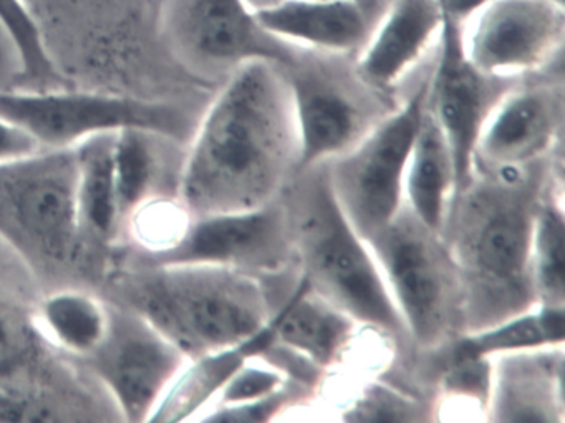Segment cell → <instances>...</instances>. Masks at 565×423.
Wrapping results in <instances>:
<instances>
[{"label": "cell", "mask_w": 565, "mask_h": 423, "mask_svg": "<svg viewBox=\"0 0 565 423\" xmlns=\"http://www.w3.org/2000/svg\"><path fill=\"white\" fill-rule=\"evenodd\" d=\"M555 154L524 168L472 171L452 198L441 234L458 269L462 334L489 329L539 306L532 233L542 198L562 181Z\"/></svg>", "instance_id": "cell-2"}, {"label": "cell", "mask_w": 565, "mask_h": 423, "mask_svg": "<svg viewBox=\"0 0 565 423\" xmlns=\"http://www.w3.org/2000/svg\"><path fill=\"white\" fill-rule=\"evenodd\" d=\"M39 353V327L24 309L0 296V390L24 376Z\"/></svg>", "instance_id": "cell-29"}, {"label": "cell", "mask_w": 565, "mask_h": 423, "mask_svg": "<svg viewBox=\"0 0 565 423\" xmlns=\"http://www.w3.org/2000/svg\"><path fill=\"white\" fill-rule=\"evenodd\" d=\"M352 2H355V4L372 19L379 15L376 12H379L380 6H382V0H352Z\"/></svg>", "instance_id": "cell-35"}, {"label": "cell", "mask_w": 565, "mask_h": 423, "mask_svg": "<svg viewBox=\"0 0 565 423\" xmlns=\"http://www.w3.org/2000/svg\"><path fill=\"white\" fill-rule=\"evenodd\" d=\"M42 151L41 145L18 125L0 117V163L21 160Z\"/></svg>", "instance_id": "cell-33"}, {"label": "cell", "mask_w": 565, "mask_h": 423, "mask_svg": "<svg viewBox=\"0 0 565 423\" xmlns=\"http://www.w3.org/2000/svg\"><path fill=\"white\" fill-rule=\"evenodd\" d=\"M441 24L439 0H393L356 57V71L379 91H392L418 64Z\"/></svg>", "instance_id": "cell-17"}, {"label": "cell", "mask_w": 565, "mask_h": 423, "mask_svg": "<svg viewBox=\"0 0 565 423\" xmlns=\"http://www.w3.org/2000/svg\"><path fill=\"white\" fill-rule=\"evenodd\" d=\"M438 38V61L429 77L426 105L451 151L455 198L471 181L476 144L486 121L518 82L479 71L466 55L462 24L445 11Z\"/></svg>", "instance_id": "cell-12"}, {"label": "cell", "mask_w": 565, "mask_h": 423, "mask_svg": "<svg viewBox=\"0 0 565 423\" xmlns=\"http://www.w3.org/2000/svg\"><path fill=\"white\" fill-rule=\"evenodd\" d=\"M366 244L402 314L412 356L461 336V284L441 231L423 223L405 203Z\"/></svg>", "instance_id": "cell-5"}, {"label": "cell", "mask_w": 565, "mask_h": 423, "mask_svg": "<svg viewBox=\"0 0 565 423\" xmlns=\"http://www.w3.org/2000/svg\"><path fill=\"white\" fill-rule=\"evenodd\" d=\"M564 92L555 85H515L486 121L472 171L537 163L561 150Z\"/></svg>", "instance_id": "cell-15"}, {"label": "cell", "mask_w": 565, "mask_h": 423, "mask_svg": "<svg viewBox=\"0 0 565 423\" xmlns=\"http://www.w3.org/2000/svg\"><path fill=\"white\" fill-rule=\"evenodd\" d=\"M256 19L280 41L339 55L360 54L376 25L352 0H282Z\"/></svg>", "instance_id": "cell-18"}, {"label": "cell", "mask_w": 565, "mask_h": 423, "mask_svg": "<svg viewBox=\"0 0 565 423\" xmlns=\"http://www.w3.org/2000/svg\"><path fill=\"white\" fill-rule=\"evenodd\" d=\"M309 383L300 382L296 379H287L280 389L269 395L260 399L250 400V402L230 403V405H220L210 415L203 416L204 422L214 423H253L270 422L276 419L277 413L292 406L299 400L312 395Z\"/></svg>", "instance_id": "cell-30"}, {"label": "cell", "mask_w": 565, "mask_h": 423, "mask_svg": "<svg viewBox=\"0 0 565 423\" xmlns=\"http://www.w3.org/2000/svg\"><path fill=\"white\" fill-rule=\"evenodd\" d=\"M286 380L287 377L276 367L260 369V367L249 366V362L244 363L221 390L220 405L250 402V400L269 395L280 389Z\"/></svg>", "instance_id": "cell-32"}, {"label": "cell", "mask_w": 565, "mask_h": 423, "mask_svg": "<svg viewBox=\"0 0 565 423\" xmlns=\"http://www.w3.org/2000/svg\"><path fill=\"white\" fill-rule=\"evenodd\" d=\"M153 137L157 135L137 128H128L115 135V181L121 221L130 218L145 201H148L157 171L151 144Z\"/></svg>", "instance_id": "cell-26"}, {"label": "cell", "mask_w": 565, "mask_h": 423, "mask_svg": "<svg viewBox=\"0 0 565 423\" xmlns=\"http://www.w3.org/2000/svg\"><path fill=\"white\" fill-rule=\"evenodd\" d=\"M131 309L150 320L188 359L230 349L273 317L269 281L207 264H163L135 279Z\"/></svg>", "instance_id": "cell-4"}, {"label": "cell", "mask_w": 565, "mask_h": 423, "mask_svg": "<svg viewBox=\"0 0 565 423\" xmlns=\"http://www.w3.org/2000/svg\"><path fill=\"white\" fill-rule=\"evenodd\" d=\"M532 277L542 306L565 307V220L562 181L545 191L532 233Z\"/></svg>", "instance_id": "cell-24"}, {"label": "cell", "mask_w": 565, "mask_h": 423, "mask_svg": "<svg viewBox=\"0 0 565 423\" xmlns=\"http://www.w3.org/2000/svg\"><path fill=\"white\" fill-rule=\"evenodd\" d=\"M74 148L0 163V237L35 267L71 263L82 226Z\"/></svg>", "instance_id": "cell-6"}, {"label": "cell", "mask_w": 565, "mask_h": 423, "mask_svg": "<svg viewBox=\"0 0 565 423\" xmlns=\"http://www.w3.org/2000/svg\"><path fill=\"white\" fill-rule=\"evenodd\" d=\"M564 340L565 307L542 304L489 329L456 337L458 346L476 357L564 347Z\"/></svg>", "instance_id": "cell-23"}, {"label": "cell", "mask_w": 565, "mask_h": 423, "mask_svg": "<svg viewBox=\"0 0 565 423\" xmlns=\"http://www.w3.org/2000/svg\"><path fill=\"white\" fill-rule=\"evenodd\" d=\"M115 135H95L75 147L78 218L82 231L98 240H110L124 223L115 181Z\"/></svg>", "instance_id": "cell-22"}, {"label": "cell", "mask_w": 565, "mask_h": 423, "mask_svg": "<svg viewBox=\"0 0 565 423\" xmlns=\"http://www.w3.org/2000/svg\"><path fill=\"white\" fill-rule=\"evenodd\" d=\"M163 264H207L264 281L296 273L289 221L282 200L241 213L191 218L183 236L151 256Z\"/></svg>", "instance_id": "cell-11"}, {"label": "cell", "mask_w": 565, "mask_h": 423, "mask_svg": "<svg viewBox=\"0 0 565 423\" xmlns=\"http://www.w3.org/2000/svg\"><path fill=\"white\" fill-rule=\"evenodd\" d=\"M35 324L55 346L85 357L107 332L108 306L90 294L61 290L42 303Z\"/></svg>", "instance_id": "cell-25"}, {"label": "cell", "mask_w": 565, "mask_h": 423, "mask_svg": "<svg viewBox=\"0 0 565 423\" xmlns=\"http://www.w3.org/2000/svg\"><path fill=\"white\" fill-rule=\"evenodd\" d=\"M0 25L18 49L22 75L39 91H49L52 85H57L58 74L54 62L22 0H0Z\"/></svg>", "instance_id": "cell-27"}, {"label": "cell", "mask_w": 565, "mask_h": 423, "mask_svg": "<svg viewBox=\"0 0 565 423\" xmlns=\"http://www.w3.org/2000/svg\"><path fill=\"white\" fill-rule=\"evenodd\" d=\"M280 200L289 221L296 271L309 289L388 339L396 352L412 357L402 314L369 244L343 214L327 163L300 170Z\"/></svg>", "instance_id": "cell-3"}, {"label": "cell", "mask_w": 565, "mask_h": 423, "mask_svg": "<svg viewBox=\"0 0 565 423\" xmlns=\"http://www.w3.org/2000/svg\"><path fill=\"white\" fill-rule=\"evenodd\" d=\"M287 293L274 307V342L320 372L345 359L360 324L313 294L299 274Z\"/></svg>", "instance_id": "cell-19"}, {"label": "cell", "mask_w": 565, "mask_h": 423, "mask_svg": "<svg viewBox=\"0 0 565 423\" xmlns=\"http://www.w3.org/2000/svg\"><path fill=\"white\" fill-rule=\"evenodd\" d=\"M489 0H439L443 11L455 19L459 24H465L471 15H475Z\"/></svg>", "instance_id": "cell-34"}, {"label": "cell", "mask_w": 565, "mask_h": 423, "mask_svg": "<svg viewBox=\"0 0 565 423\" xmlns=\"http://www.w3.org/2000/svg\"><path fill=\"white\" fill-rule=\"evenodd\" d=\"M88 367L128 422H148L188 357L131 307H108V327Z\"/></svg>", "instance_id": "cell-13"}, {"label": "cell", "mask_w": 565, "mask_h": 423, "mask_svg": "<svg viewBox=\"0 0 565 423\" xmlns=\"http://www.w3.org/2000/svg\"><path fill=\"white\" fill-rule=\"evenodd\" d=\"M307 54L282 68L300 138V170L327 163L355 148L398 105L349 68L339 54ZM299 170V171H300Z\"/></svg>", "instance_id": "cell-7"}, {"label": "cell", "mask_w": 565, "mask_h": 423, "mask_svg": "<svg viewBox=\"0 0 565 423\" xmlns=\"http://www.w3.org/2000/svg\"><path fill=\"white\" fill-rule=\"evenodd\" d=\"M134 226H137V234L141 243L150 250L151 256L161 253L173 246L191 221L183 204L151 203L145 201L134 214Z\"/></svg>", "instance_id": "cell-31"}, {"label": "cell", "mask_w": 565, "mask_h": 423, "mask_svg": "<svg viewBox=\"0 0 565 423\" xmlns=\"http://www.w3.org/2000/svg\"><path fill=\"white\" fill-rule=\"evenodd\" d=\"M564 38L562 0H489L462 24L469 61L498 77L539 71L562 51Z\"/></svg>", "instance_id": "cell-14"}, {"label": "cell", "mask_w": 565, "mask_h": 423, "mask_svg": "<svg viewBox=\"0 0 565 423\" xmlns=\"http://www.w3.org/2000/svg\"><path fill=\"white\" fill-rule=\"evenodd\" d=\"M429 77L355 148L327 161L333 194L363 241L375 236L405 204V177L428 101Z\"/></svg>", "instance_id": "cell-8"}, {"label": "cell", "mask_w": 565, "mask_h": 423, "mask_svg": "<svg viewBox=\"0 0 565 423\" xmlns=\"http://www.w3.org/2000/svg\"><path fill=\"white\" fill-rule=\"evenodd\" d=\"M0 117L28 131L42 150L77 147L87 138L137 128L183 140L186 115L164 102L74 92H0Z\"/></svg>", "instance_id": "cell-9"}, {"label": "cell", "mask_w": 565, "mask_h": 423, "mask_svg": "<svg viewBox=\"0 0 565 423\" xmlns=\"http://www.w3.org/2000/svg\"><path fill=\"white\" fill-rule=\"evenodd\" d=\"M300 170V138L280 65L253 61L224 81L201 118L180 178L191 218L259 210Z\"/></svg>", "instance_id": "cell-1"}, {"label": "cell", "mask_w": 565, "mask_h": 423, "mask_svg": "<svg viewBox=\"0 0 565 423\" xmlns=\"http://www.w3.org/2000/svg\"><path fill=\"white\" fill-rule=\"evenodd\" d=\"M163 31L178 59L206 77L253 61L289 67L302 51L264 31L244 0H167Z\"/></svg>", "instance_id": "cell-10"}, {"label": "cell", "mask_w": 565, "mask_h": 423, "mask_svg": "<svg viewBox=\"0 0 565 423\" xmlns=\"http://www.w3.org/2000/svg\"><path fill=\"white\" fill-rule=\"evenodd\" d=\"M244 2H246L247 8H249L254 14H257V12L266 11V9L280 4L282 0H244Z\"/></svg>", "instance_id": "cell-36"}, {"label": "cell", "mask_w": 565, "mask_h": 423, "mask_svg": "<svg viewBox=\"0 0 565 423\" xmlns=\"http://www.w3.org/2000/svg\"><path fill=\"white\" fill-rule=\"evenodd\" d=\"M435 403L390 383H369L343 410L345 422H431Z\"/></svg>", "instance_id": "cell-28"}, {"label": "cell", "mask_w": 565, "mask_h": 423, "mask_svg": "<svg viewBox=\"0 0 565 423\" xmlns=\"http://www.w3.org/2000/svg\"><path fill=\"white\" fill-rule=\"evenodd\" d=\"M276 339V322H269L244 342L230 349L188 359L171 380L148 422H186L220 396L231 377L250 360L259 359Z\"/></svg>", "instance_id": "cell-20"}, {"label": "cell", "mask_w": 565, "mask_h": 423, "mask_svg": "<svg viewBox=\"0 0 565 423\" xmlns=\"http://www.w3.org/2000/svg\"><path fill=\"white\" fill-rule=\"evenodd\" d=\"M489 420L564 422V347L491 357Z\"/></svg>", "instance_id": "cell-16"}, {"label": "cell", "mask_w": 565, "mask_h": 423, "mask_svg": "<svg viewBox=\"0 0 565 423\" xmlns=\"http://www.w3.org/2000/svg\"><path fill=\"white\" fill-rule=\"evenodd\" d=\"M428 102V101H426ZM455 191L448 141L426 105L405 177V203L433 230L441 231Z\"/></svg>", "instance_id": "cell-21"}]
</instances>
